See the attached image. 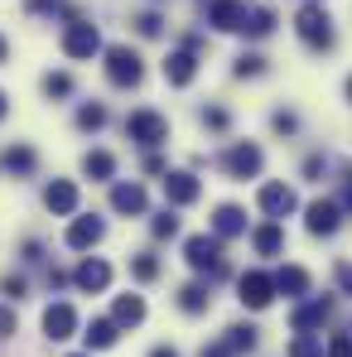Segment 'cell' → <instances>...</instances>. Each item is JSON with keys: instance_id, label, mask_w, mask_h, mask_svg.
Listing matches in <instances>:
<instances>
[{"instance_id": "4316f807", "label": "cell", "mask_w": 352, "mask_h": 357, "mask_svg": "<svg viewBox=\"0 0 352 357\" xmlns=\"http://www.w3.org/2000/svg\"><path fill=\"white\" fill-rule=\"evenodd\" d=\"M222 343L232 348V357H241V353H256V343H261V338H256V328H251V324H232Z\"/></svg>"}, {"instance_id": "ba28073f", "label": "cell", "mask_w": 352, "mask_h": 357, "mask_svg": "<svg viewBox=\"0 0 352 357\" xmlns=\"http://www.w3.org/2000/svg\"><path fill=\"white\" fill-rule=\"evenodd\" d=\"M256 203H261V213H266L270 222H280V218H290L294 208H299V198H294V188H290V183H266Z\"/></svg>"}, {"instance_id": "f6af8a7d", "label": "cell", "mask_w": 352, "mask_h": 357, "mask_svg": "<svg viewBox=\"0 0 352 357\" xmlns=\"http://www.w3.org/2000/svg\"><path fill=\"white\" fill-rule=\"evenodd\" d=\"M145 174H164V160L160 155H145Z\"/></svg>"}, {"instance_id": "4fadbf2b", "label": "cell", "mask_w": 352, "mask_h": 357, "mask_svg": "<svg viewBox=\"0 0 352 357\" xmlns=\"http://www.w3.org/2000/svg\"><path fill=\"white\" fill-rule=\"evenodd\" d=\"M198 193H203V183L188 174V169H174V174H164V198H169L174 208H188V203H198Z\"/></svg>"}, {"instance_id": "9c48e42d", "label": "cell", "mask_w": 352, "mask_h": 357, "mask_svg": "<svg viewBox=\"0 0 352 357\" xmlns=\"http://www.w3.org/2000/svg\"><path fill=\"white\" fill-rule=\"evenodd\" d=\"M72 285H77L82 295H102V290L112 285V266H107L102 256H87V261L72 271Z\"/></svg>"}, {"instance_id": "8992f818", "label": "cell", "mask_w": 352, "mask_h": 357, "mask_svg": "<svg viewBox=\"0 0 352 357\" xmlns=\"http://www.w3.org/2000/svg\"><path fill=\"white\" fill-rule=\"evenodd\" d=\"M261 165H266V155H261V145H251V140H241V145H232V150L222 155V169L232 178H256Z\"/></svg>"}, {"instance_id": "5b68a950", "label": "cell", "mask_w": 352, "mask_h": 357, "mask_svg": "<svg viewBox=\"0 0 352 357\" xmlns=\"http://www.w3.org/2000/svg\"><path fill=\"white\" fill-rule=\"evenodd\" d=\"M63 54H68V59H97V54H102V34H97V24L72 20V24L63 29Z\"/></svg>"}, {"instance_id": "7402d4cb", "label": "cell", "mask_w": 352, "mask_h": 357, "mask_svg": "<svg viewBox=\"0 0 352 357\" xmlns=\"http://www.w3.org/2000/svg\"><path fill=\"white\" fill-rule=\"evenodd\" d=\"M145 319V299L140 295H116V304H112V324L116 328H135Z\"/></svg>"}, {"instance_id": "6da1fadb", "label": "cell", "mask_w": 352, "mask_h": 357, "mask_svg": "<svg viewBox=\"0 0 352 357\" xmlns=\"http://www.w3.org/2000/svg\"><path fill=\"white\" fill-rule=\"evenodd\" d=\"M183 261L198 271V275H208V280H222L227 275V256H222V237H208V232H198V237L183 241Z\"/></svg>"}, {"instance_id": "d6a6232c", "label": "cell", "mask_w": 352, "mask_h": 357, "mask_svg": "<svg viewBox=\"0 0 352 357\" xmlns=\"http://www.w3.org/2000/svg\"><path fill=\"white\" fill-rule=\"evenodd\" d=\"M150 232H155V237H160V241L178 237V218H174V213H169V208H164V213H160V218L150 222Z\"/></svg>"}, {"instance_id": "30bf717a", "label": "cell", "mask_w": 352, "mask_h": 357, "mask_svg": "<svg viewBox=\"0 0 352 357\" xmlns=\"http://www.w3.org/2000/svg\"><path fill=\"white\" fill-rule=\"evenodd\" d=\"M208 24L222 34H241L246 24V0H208Z\"/></svg>"}, {"instance_id": "f907efd6", "label": "cell", "mask_w": 352, "mask_h": 357, "mask_svg": "<svg viewBox=\"0 0 352 357\" xmlns=\"http://www.w3.org/2000/svg\"><path fill=\"white\" fill-rule=\"evenodd\" d=\"M343 92H348V102H352V77H348V87H343Z\"/></svg>"}, {"instance_id": "2e32d148", "label": "cell", "mask_w": 352, "mask_h": 357, "mask_svg": "<svg viewBox=\"0 0 352 357\" xmlns=\"http://www.w3.org/2000/svg\"><path fill=\"white\" fill-rule=\"evenodd\" d=\"M44 333H49L54 343H63V338L77 333V314H72V304H49V309H44Z\"/></svg>"}, {"instance_id": "ffe728a7", "label": "cell", "mask_w": 352, "mask_h": 357, "mask_svg": "<svg viewBox=\"0 0 352 357\" xmlns=\"http://www.w3.org/2000/svg\"><path fill=\"white\" fill-rule=\"evenodd\" d=\"M213 237H246V213L236 208V203H222L217 213H213Z\"/></svg>"}, {"instance_id": "cb8c5ba5", "label": "cell", "mask_w": 352, "mask_h": 357, "mask_svg": "<svg viewBox=\"0 0 352 357\" xmlns=\"http://www.w3.org/2000/svg\"><path fill=\"white\" fill-rule=\"evenodd\" d=\"M34 165H39V155H34L29 145H10V150H5V169H10L15 178H29Z\"/></svg>"}, {"instance_id": "52a82bcc", "label": "cell", "mask_w": 352, "mask_h": 357, "mask_svg": "<svg viewBox=\"0 0 352 357\" xmlns=\"http://www.w3.org/2000/svg\"><path fill=\"white\" fill-rule=\"evenodd\" d=\"M236 299H241L246 309H266V304L275 299V280H270L266 271H246V275L236 280Z\"/></svg>"}, {"instance_id": "4dcf8cb0", "label": "cell", "mask_w": 352, "mask_h": 357, "mask_svg": "<svg viewBox=\"0 0 352 357\" xmlns=\"http://www.w3.org/2000/svg\"><path fill=\"white\" fill-rule=\"evenodd\" d=\"M130 275H135L140 285H150V280L160 275V261H155V256H135V261H130Z\"/></svg>"}, {"instance_id": "c3c4849f", "label": "cell", "mask_w": 352, "mask_h": 357, "mask_svg": "<svg viewBox=\"0 0 352 357\" xmlns=\"http://www.w3.org/2000/svg\"><path fill=\"white\" fill-rule=\"evenodd\" d=\"M5 54H10V44H5V39H0V63H5Z\"/></svg>"}, {"instance_id": "1f68e13d", "label": "cell", "mask_w": 352, "mask_h": 357, "mask_svg": "<svg viewBox=\"0 0 352 357\" xmlns=\"http://www.w3.org/2000/svg\"><path fill=\"white\" fill-rule=\"evenodd\" d=\"M68 92H72L68 73H44V97H68Z\"/></svg>"}, {"instance_id": "7dc6e473", "label": "cell", "mask_w": 352, "mask_h": 357, "mask_svg": "<svg viewBox=\"0 0 352 357\" xmlns=\"http://www.w3.org/2000/svg\"><path fill=\"white\" fill-rule=\"evenodd\" d=\"M5 112H10V102H5V92H0V121H5Z\"/></svg>"}, {"instance_id": "8d00e7d4", "label": "cell", "mask_w": 352, "mask_h": 357, "mask_svg": "<svg viewBox=\"0 0 352 357\" xmlns=\"http://www.w3.org/2000/svg\"><path fill=\"white\" fill-rule=\"evenodd\" d=\"M323 357H352V338H348V333H333L328 348H323Z\"/></svg>"}, {"instance_id": "e0dca14e", "label": "cell", "mask_w": 352, "mask_h": 357, "mask_svg": "<svg viewBox=\"0 0 352 357\" xmlns=\"http://www.w3.org/2000/svg\"><path fill=\"white\" fill-rule=\"evenodd\" d=\"M112 208H116L121 218H140V213L150 208V198H145L140 183H116V188H112Z\"/></svg>"}, {"instance_id": "83f0119b", "label": "cell", "mask_w": 352, "mask_h": 357, "mask_svg": "<svg viewBox=\"0 0 352 357\" xmlns=\"http://www.w3.org/2000/svg\"><path fill=\"white\" fill-rule=\"evenodd\" d=\"M208 304H213L208 285H183V290H178V309H183V314H203Z\"/></svg>"}, {"instance_id": "603a6c76", "label": "cell", "mask_w": 352, "mask_h": 357, "mask_svg": "<svg viewBox=\"0 0 352 357\" xmlns=\"http://www.w3.org/2000/svg\"><path fill=\"white\" fill-rule=\"evenodd\" d=\"M270 29H275V10H266V5H246V24H241V34L266 39Z\"/></svg>"}, {"instance_id": "bcb514c9", "label": "cell", "mask_w": 352, "mask_h": 357, "mask_svg": "<svg viewBox=\"0 0 352 357\" xmlns=\"http://www.w3.org/2000/svg\"><path fill=\"white\" fill-rule=\"evenodd\" d=\"M150 357H178V348H169V343H160V348H155Z\"/></svg>"}, {"instance_id": "74e56055", "label": "cell", "mask_w": 352, "mask_h": 357, "mask_svg": "<svg viewBox=\"0 0 352 357\" xmlns=\"http://www.w3.org/2000/svg\"><path fill=\"white\" fill-rule=\"evenodd\" d=\"M24 290H29L24 275H5V280H0V295H5V299H24Z\"/></svg>"}, {"instance_id": "d590c367", "label": "cell", "mask_w": 352, "mask_h": 357, "mask_svg": "<svg viewBox=\"0 0 352 357\" xmlns=\"http://www.w3.org/2000/svg\"><path fill=\"white\" fill-rule=\"evenodd\" d=\"M135 29H140V34H145V39H155V34H160V29H164V20H160V15H155V10H145V15H140V20H135Z\"/></svg>"}, {"instance_id": "d4e9b609", "label": "cell", "mask_w": 352, "mask_h": 357, "mask_svg": "<svg viewBox=\"0 0 352 357\" xmlns=\"http://www.w3.org/2000/svg\"><path fill=\"white\" fill-rule=\"evenodd\" d=\"M82 174L97 178V183L112 178V174H116V155H107V150H87V155H82Z\"/></svg>"}, {"instance_id": "484cf974", "label": "cell", "mask_w": 352, "mask_h": 357, "mask_svg": "<svg viewBox=\"0 0 352 357\" xmlns=\"http://www.w3.org/2000/svg\"><path fill=\"white\" fill-rule=\"evenodd\" d=\"M82 338H87V353H92V348H112V343L121 338V328L112 324V319H92Z\"/></svg>"}, {"instance_id": "44dd1931", "label": "cell", "mask_w": 352, "mask_h": 357, "mask_svg": "<svg viewBox=\"0 0 352 357\" xmlns=\"http://www.w3.org/2000/svg\"><path fill=\"white\" fill-rule=\"evenodd\" d=\"M251 246H256V256H280L285 251V227L280 222H261L251 232Z\"/></svg>"}, {"instance_id": "8fae6325", "label": "cell", "mask_w": 352, "mask_h": 357, "mask_svg": "<svg viewBox=\"0 0 352 357\" xmlns=\"http://www.w3.org/2000/svg\"><path fill=\"white\" fill-rule=\"evenodd\" d=\"M338 222H343V208H338L333 198H319V203H309V218H304V227H309L314 237H333V232H338Z\"/></svg>"}, {"instance_id": "277c9868", "label": "cell", "mask_w": 352, "mask_h": 357, "mask_svg": "<svg viewBox=\"0 0 352 357\" xmlns=\"http://www.w3.org/2000/svg\"><path fill=\"white\" fill-rule=\"evenodd\" d=\"M107 77H112V87H140L145 63L130 44H116V49H107Z\"/></svg>"}, {"instance_id": "f1b7e54d", "label": "cell", "mask_w": 352, "mask_h": 357, "mask_svg": "<svg viewBox=\"0 0 352 357\" xmlns=\"http://www.w3.org/2000/svg\"><path fill=\"white\" fill-rule=\"evenodd\" d=\"M107 126V107L102 102H82L77 107V130H102Z\"/></svg>"}, {"instance_id": "3957f363", "label": "cell", "mask_w": 352, "mask_h": 357, "mask_svg": "<svg viewBox=\"0 0 352 357\" xmlns=\"http://www.w3.org/2000/svg\"><path fill=\"white\" fill-rule=\"evenodd\" d=\"M125 135H130L135 145L155 150V145H164V140H169V121L160 116V112H150V107H140V112H130V116H125Z\"/></svg>"}, {"instance_id": "f35d334b", "label": "cell", "mask_w": 352, "mask_h": 357, "mask_svg": "<svg viewBox=\"0 0 352 357\" xmlns=\"http://www.w3.org/2000/svg\"><path fill=\"white\" fill-rule=\"evenodd\" d=\"M270 126H275L280 135H294V130H299V116H294V112H275V116H270Z\"/></svg>"}, {"instance_id": "ab89813d", "label": "cell", "mask_w": 352, "mask_h": 357, "mask_svg": "<svg viewBox=\"0 0 352 357\" xmlns=\"http://www.w3.org/2000/svg\"><path fill=\"white\" fill-rule=\"evenodd\" d=\"M333 280H338L343 295H352V261H338V266H333Z\"/></svg>"}, {"instance_id": "ee69618b", "label": "cell", "mask_w": 352, "mask_h": 357, "mask_svg": "<svg viewBox=\"0 0 352 357\" xmlns=\"http://www.w3.org/2000/svg\"><path fill=\"white\" fill-rule=\"evenodd\" d=\"M198 357H232V348H227V343H208Z\"/></svg>"}, {"instance_id": "d6986e66", "label": "cell", "mask_w": 352, "mask_h": 357, "mask_svg": "<svg viewBox=\"0 0 352 357\" xmlns=\"http://www.w3.org/2000/svg\"><path fill=\"white\" fill-rule=\"evenodd\" d=\"M270 280H275V295H285V299H304L309 295V271H304V266H280Z\"/></svg>"}, {"instance_id": "f546056e", "label": "cell", "mask_w": 352, "mask_h": 357, "mask_svg": "<svg viewBox=\"0 0 352 357\" xmlns=\"http://www.w3.org/2000/svg\"><path fill=\"white\" fill-rule=\"evenodd\" d=\"M290 357H323V338L319 333H294Z\"/></svg>"}, {"instance_id": "836d02e7", "label": "cell", "mask_w": 352, "mask_h": 357, "mask_svg": "<svg viewBox=\"0 0 352 357\" xmlns=\"http://www.w3.org/2000/svg\"><path fill=\"white\" fill-rule=\"evenodd\" d=\"M232 73L236 77H261V73H266V59H261V54H241Z\"/></svg>"}, {"instance_id": "7a4b0ae2", "label": "cell", "mask_w": 352, "mask_h": 357, "mask_svg": "<svg viewBox=\"0 0 352 357\" xmlns=\"http://www.w3.org/2000/svg\"><path fill=\"white\" fill-rule=\"evenodd\" d=\"M294 34H299V44L314 49V54L333 49V20H328V10H323V5H304V10L294 15Z\"/></svg>"}, {"instance_id": "ac0fdd59", "label": "cell", "mask_w": 352, "mask_h": 357, "mask_svg": "<svg viewBox=\"0 0 352 357\" xmlns=\"http://www.w3.org/2000/svg\"><path fill=\"white\" fill-rule=\"evenodd\" d=\"M193 77H198V54L178 49V54H169V59H164V82H169V87H188Z\"/></svg>"}, {"instance_id": "b9f144b4", "label": "cell", "mask_w": 352, "mask_h": 357, "mask_svg": "<svg viewBox=\"0 0 352 357\" xmlns=\"http://www.w3.org/2000/svg\"><path fill=\"white\" fill-rule=\"evenodd\" d=\"M323 169H328V160H323V155H309V160H304V174H309V178H319Z\"/></svg>"}, {"instance_id": "816d5d0a", "label": "cell", "mask_w": 352, "mask_h": 357, "mask_svg": "<svg viewBox=\"0 0 352 357\" xmlns=\"http://www.w3.org/2000/svg\"><path fill=\"white\" fill-rule=\"evenodd\" d=\"M72 357H92V353H72Z\"/></svg>"}, {"instance_id": "e575fe53", "label": "cell", "mask_w": 352, "mask_h": 357, "mask_svg": "<svg viewBox=\"0 0 352 357\" xmlns=\"http://www.w3.org/2000/svg\"><path fill=\"white\" fill-rule=\"evenodd\" d=\"M198 121H203L208 130H227V126H232V116H227L222 107H203V112H198Z\"/></svg>"}, {"instance_id": "7c38bea8", "label": "cell", "mask_w": 352, "mask_h": 357, "mask_svg": "<svg viewBox=\"0 0 352 357\" xmlns=\"http://www.w3.org/2000/svg\"><path fill=\"white\" fill-rule=\"evenodd\" d=\"M328 319H333V299H323V295H319V299H309V304H299V309L290 314L294 333H314V328H323Z\"/></svg>"}, {"instance_id": "60d3db41", "label": "cell", "mask_w": 352, "mask_h": 357, "mask_svg": "<svg viewBox=\"0 0 352 357\" xmlns=\"http://www.w3.org/2000/svg\"><path fill=\"white\" fill-rule=\"evenodd\" d=\"M0 338H15V314H10V304H0Z\"/></svg>"}, {"instance_id": "5bb4252c", "label": "cell", "mask_w": 352, "mask_h": 357, "mask_svg": "<svg viewBox=\"0 0 352 357\" xmlns=\"http://www.w3.org/2000/svg\"><path fill=\"white\" fill-rule=\"evenodd\" d=\"M44 208L59 213V218H72V213H77V183H72V178H54V183L44 188Z\"/></svg>"}, {"instance_id": "9a60e30c", "label": "cell", "mask_w": 352, "mask_h": 357, "mask_svg": "<svg viewBox=\"0 0 352 357\" xmlns=\"http://www.w3.org/2000/svg\"><path fill=\"white\" fill-rule=\"evenodd\" d=\"M102 237H107V222L102 218H72V227H68V246L72 251H92Z\"/></svg>"}, {"instance_id": "681fc988", "label": "cell", "mask_w": 352, "mask_h": 357, "mask_svg": "<svg viewBox=\"0 0 352 357\" xmlns=\"http://www.w3.org/2000/svg\"><path fill=\"white\" fill-rule=\"evenodd\" d=\"M348 208H352V169H348Z\"/></svg>"}, {"instance_id": "7bdbcfd3", "label": "cell", "mask_w": 352, "mask_h": 357, "mask_svg": "<svg viewBox=\"0 0 352 357\" xmlns=\"http://www.w3.org/2000/svg\"><path fill=\"white\" fill-rule=\"evenodd\" d=\"M54 5H63V0H24L29 15H44V10H54Z\"/></svg>"}]
</instances>
